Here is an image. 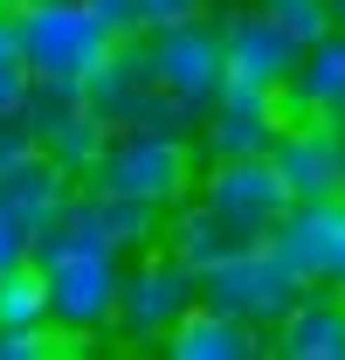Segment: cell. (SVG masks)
<instances>
[{"mask_svg": "<svg viewBox=\"0 0 345 360\" xmlns=\"http://www.w3.org/2000/svg\"><path fill=\"white\" fill-rule=\"evenodd\" d=\"M290 111H283V97L276 90H256V84H228L201 111V125H194V146H201V160H249V153H269V139L283 125Z\"/></svg>", "mask_w": 345, "mask_h": 360, "instance_id": "obj_10", "label": "cell"}, {"mask_svg": "<svg viewBox=\"0 0 345 360\" xmlns=\"http://www.w3.org/2000/svg\"><path fill=\"white\" fill-rule=\"evenodd\" d=\"M172 360H256L262 354V333L242 326V319L215 312V305H194V312L172 319V333L159 340Z\"/></svg>", "mask_w": 345, "mask_h": 360, "instance_id": "obj_15", "label": "cell"}, {"mask_svg": "<svg viewBox=\"0 0 345 360\" xmlns=\"http://www.w3.org/2000/svg\"><path fill=\"white\" fill-rule=\"evenodd\" d=\"M269 167L283 174L290 201L311 194H345V118L325 111H290L269 139Z\"/></svg>", "mask_w": 345, "mask_h": 360, "instance_id": "obj_8", "label": "cell"}, {"mask_svg": "<svg viewBox=\"0 0 345 360\" xmlns=\"http://www.w3.org/2000/svg\"><path fill=\"white\" fill-rule=\"evenodd\" d=\"M304 49L276 28V14L269 7H235V14H221V63H228V84H256V90H283L290 84V70H297Z\"/></svg>", "mask_w": 345, "mask_h": 360, "instance_id": "obj_11", "label": "cell"}, {"mask_svg": "<svg viewBox=\"0 0 345 360\" xmlns=\"http://www.w3.org/2000/svg\"><path fill=\"white\" fill-rule=\"evenodd\" d=\"M262 243L297 270V284H332V291H345V194L290 201Z\"/></svg>", "mask_w": 345, "mask_h": 360, "instance_id": "obj_7", "label": "cell"}, {"mask_svg": "<svg viewBox=\"0 0 345 360\" xmlns=\"http://www.w3.org/2000/svg\"><path fill=\"white\" fill-rule=\"evenodd\" d=\"M104 132H111L104 118H90L83 104H69V111H62V118H48L35 139H42V153H48V160H55L69 180H83L90 160H97V146H104Z\"/></svg>", "mask_w": 345, "mask_h": 360, "instance_id": "obj_17", "label": "cell"}, {"mask_svg": "<svg viewBox=\"0 0 345 360\" xmlns=\"http://www.w3.org/2000/svg\"><path fill=\"white\" fill-rule=\"evenodd\" d=\"M262 7L276 14V28H283L297 49H311L318 35H332V14H325V0H262Z\"/></svg>", "mask_w": 345, "mask_h": 360, "instance_id": "obj_20", "label": "cell"}, {"mask_svg": "<svg viewBox=\"0 0 345 360\" xmlns=\"http://www.w3.org/2000/svg\"><path fill=\"white\" fill-rule=\"evenodd\" d=\"M283 111H325V118H345V28L318 35V42L297 56L290 84L276 90Z\"/></svg>", "mask_w": 345, "mask_h": 360, "instance_id": "obj_16", "label": "cell"}, {"mask_svg": "<svg viewBox=\"0 0 345 360\" xmlns=\"http://www.w3.org/2000/svg\"><path fill=\"white\" fill-rule=\"evenodd\" d=\"M297 291H304L297 270L283 264L269 243H249V250L221 257L215 270H201V305L242 319V326H256V333H269L276 319L290 312V298H297Z\"/></svg>", "mask_w": 345, "mask_h": 360, "instance_id": "obj_6", "label": "cell"}, {"mask_svg": "<svg viewBox=\"0 0 345 360\" xmlns=\"http://www.w3.org/2000/svg\"><path fill=\"white\" fill-rule=\"evenodd\" d=\"M69 187H76V180L62 174L48 153L7 160V167H0V215H7L14 229H28V236H35V229L55 222V208L69 201Z\"/></svg>", "mask_w": 345, "mask_h": 360, "instance_id": "obj_13", "label": "cell"}, {"mask_svg": "<svg viewBox=\"0 0 345 360\" xmlns=\"http://www.w3.org/2000/svg\"><path fill=\"white\" fill-rule=\"evenodd\" d=\"M194 174H201L194 139H180V132H145V125H111L104 146H97V160H90V174H83V187L131 194V201H145V208H159V215H166L172 201H187V194H194Z\"/></svg>", "mask_w": 345, "mask_h": 360, "instance_id": "obj_2", "label": "cell"}, {"mask_svg": "<svg viewBox=\"0 0 345 360\" xmlns=\"http://www.w3.org/2000/svg\"><path fill=\"white\" fill-rule=\"evenodd\" d=\"M262 354L283 360H345V291L332 284H304L290 312L262 333Z\"/></svg>", "mask_w": 345, "mask_h": 360, "instance_id": "obj_12", "label": "cell"}, {"mask_svg": "<svg viewBox=\"0 0 345 360\" xmlns=\"http://www.w3.org/2000/svg\"><path fill=\"white\" fill-rule=\"evenodd\" d=\"M28 97V63H21V42H14V14L0 7V111H14Z\"/></svg>", "mask_w": 345, "mask_h": 360, "instance_id": "obj_21", "label": "cell"}, {"mask_svg": "<svg viewBox=\"0 0 345 360\" xmlns=\"http://www.w3.org/2000/svg\"><path fill=\"white\" fill-rule=\"evenodd\" d=\"M28 264L42 277L48 298V326L62 340H97L111 333V312H118V277H125V250L90 236L69 208H55V222L28 236Z\"/></svg>", "mask_w": 345, "mask_h": 360, "instance_id": "obj_1", "label": "cell"}, {"mask_svg": "<svg viewBox=\"0 0 345 360\" xmlns=\"http://www.w3.org/2000/svg\"><path fill=\"white\" fill-rule=\"evenodd\" d=\"M48 354H55L48 326H0V360H48Z\"/></svg>", "mask_w": 345, "mask_h": 360, "instance_id": "obj_22", "label": "cell"}, {"mask_svg": "<svg viewBox=\"0 0 345 360\" xmlns=\"http://www.w3.org/2000/svg\"><path fill=\"white\" fill-rule=\"evenodd\" d=\"M104 21H111V35L125 42V35H145V28H166V21H187V14H208L215 0H90Z\"/></svg>", "mask_w": 345, "mask_h": 360, "instance_id": "obj_18", "label": "cell"}, {"mask_svg": "<svg viewBox=\"0 0 345 360\" xmlns=\"http://www.w3.org/2000/svg\"><path fill=\"white\" fill-rule=\"evenodd\" d=\"M194 201H208V208H221L228 222L269 236L276 215L290 208V187H283L276 167H269V153H249V160H208V174H194Z\"/></svg>", "mask_w": 345, "mask_h": 360, "instance_id": "obj_9", "label": "cell"}, {"mask_svg": "<svg viewBox=\"0 0 345 360\" xmlns=\"http://www.w3.org/2000/svg\"><path fill=\"white\" fill-rule=\"evenodd\" d=\"M0 7H14V0H0Z\"/></svg>", "mask_w": 345, "mask_h": 360, "instance_id": "obj_25", "label": "cell"}, {"mask_svg": "<svg viewBox=\"0 0 345 360\" xmlns=\"http://www.w3.org/2000/svg\"><path fill=\"white\" fill-rule=\"evenodd\" d=\"M28 153H42V139L28 125V111L14 104V111H0V167H7V160H28Z\"/></svg>", "mask_w": 345, "mask_h": 360, "instance_id": "obj_23", "label": "cell"}, {"mask_svg": "<svg viewBox=\"0 0 345 360\" xmlns=\"http://www.w3.org/2000/svg\"><path fill=\"white\" fill-rule=\"evenodd\" d=\"M201 305V277L180 264L172 250H131L125 277H118V312H111V333H125L131 347H159L172 333V319Z\"/></svg>", "mask_w": 345, "mask_h": 360, "instance_id": "obj_5", "label": "cell"}, {"mask_svg": "<svg viewBox=\"0 0 345 360\" xmlns=\"http://www.w3.org/2000/svg\"><path fill=\"white\" fill-rule=\"evenodd\" d=\"M0 326H48V298H42L35 264H21V270L0 277Z\"/></svg>", "mask_w": 345, "mask_h": 360, "instance_id": "obj_19", "label": "cell"}, {"mask_svg": "<svg viewBox=\"0 0 345 360\" xmlns=\"http://www.w3.org/2000/svg\"><path fill=\"white\" fill-rule=\"evenodd\" d=\"M138 56H145V77L152 90H166L180 111H208L221 90H228V63H221V21L208 14H187V21H166V28H145L131 35Z\"/></svg>", "mask_w": 345, "mask_h": 360, "instance_id": "obj_4", "label": "cell"}, {"mask_svg": "<svg viewBox=\"0 0 345 360\" xmlns=\"http://www.w3.org/2000/svg\"><path fill=\"white\" fill-rule=\"evenodd\" d=\"M14 42L35 84H83L90 70L118 49L111 21L90 0H14Z\"/></svg>", "mask_w": 345, "mask_h": 360, "instance_id": "obj_3", "label": "cell"}, {"mask_svg": "<svg viewBox=\"0 0 345 360\" xmlns=\"http://www.w3.org/2000/svg\"><path fill=\"white\" fill-rule=\"evenodd\" d=\"M76 90H83V111H90V118H104V125H131V118L145 111V97H152V77H145L138 42L125 35V42L111 49Z\"/></svg>", "mask_w": 345, "mask_h": 360, "instance_id": "obj_14", "label": "cell"}, {"mask_svg": "<svg viewBox=\"0 0 345 360\" xmlns=\"http://www.w3.org/2000/svg\"><path fill=\"white\" fill-rule=\"evenodd\" d=\"M21 264H28V229H14L7 215H0V277L21 270Z\"/></svg>", "mask_w": 345, "mask_h": 360, "instance_id": "obj_24", "label": "cell"}]
</instances>
